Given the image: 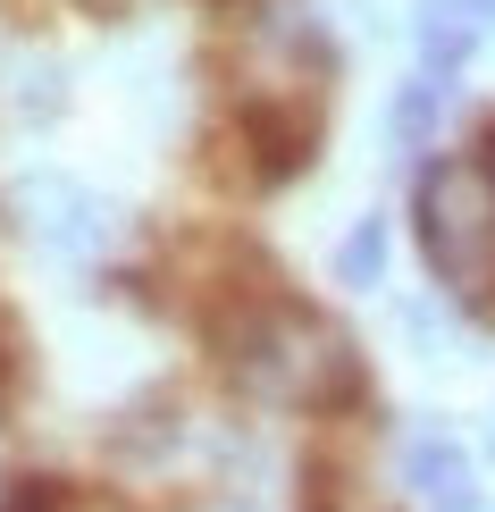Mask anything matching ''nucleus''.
<instances>
[{"mask_svg":"<svg viewBox=\"0 0 495 512\" xmlns=\"http://www.w3.org/2000/svg\"><path fill=\"white\" fill-rule=\"evenodd\" d=\"M445 110H454V76H412L395 93V110H386V135H395V152H428L437 143V126H445Z\"/></svg>","mask_w":495,"mask_h":512,"instance_id":"obj_6","label":"nucleus"},{"mask_svg":"<svg viewBox=\"0 0 495 512\" xmlns=\"http://www.w3.org/2000/svg\"><path fill=\"white\" fill-rule=\"evenodd\" d=\"M17 210H26V236L51 252V261H68V269H93L101 252H110L118 236V210L93 194V185H76V177H34L26 194H17Z\"/></svg>","mask_w":495,"mask_h":512,"instance_id":"obj_3","label":"nucleus"},{"mask_svg":"<svg viewBox=\"0 0 495 512\" xmlns=\"http://www.w3.org/2000/svg\"><path fill=\"white\" fill-rule=\"evenodd\" d=\"M420 68L428 76H462L470 68V51L487 42V17L470 9V0H420Z\"/></svg>","mask_w":495,"mask_h":512,"instance_id":"obj_5","label":"nucleus"},{"mask_svg":"<svg viewBox=\"0 0 495 512\" xmlns=\"http://www.w3.org/2000/svg\"><path fill=\"white\" fill-rule=\"evenodd\" d=\"M403 487L428 512H479V479H470V454L454 437H412L403 445Z\"/></svg>","mask_w":495,"mask_h":512,"instance_id":"obj_4","label":"nucleus"},{"mask_svg":"<svg viewBox=\"0 0 495 512\" xmlns=\"http://www.w3.org/2000/svg\"><path fill=\"white\" fill-rule=\"evenodd\" d=\"M412 219H420V252L437 269V286L462 294V303H487L495 294V160L454 152L420 168Z\"/></svg>","mask_w":495,"mask_h":512,"instance_id":"obj_2","label":"nucleus"},{"mask_svg":"<svg viewBox=\"0 0 495 512\" xmlns=\"http://www.w3.org/2000/svg\"><path fill=\"white\" fill-rule=\"evenodd\" d=\"M378 277H386V219H361L336 244V286H378Z\"/></svg>","mask_w":495,"mask_h":512,"instance_id":"obj_8","label":"nucleus"},{"mask_svg":"<svg viewBox=\"0 0 495 512\" xmlns=\"http://www.w3.org/2000/svg\"><path fill=\"white\" fill-rule=\"evenodd\" d=\"M470 9H479V17H487V26H495V0H470Z\"/></svg>","mask_w":495,"mask_h":512,"instance_id":"obj_10","label":"nucleus"},{"mask_svg":"<svg viewBox=\"0 0 495 512\" xmlns=\"http://www.w3.org/2000/svg\"><path fill=\"white\" fill-rule=\"evenodd\" d=\"M219 345H227V370L244 378L252 395H269V403H311V412H328V403L361 395L353 336L328 328V319L303 311V303H286V294L244 303L219 328Z\"/></svg>","mask_w":495,"mask_h":512,"instance_id":"obj_1","label":"nucleus"},{"mask_svg":"<svg viewBox=\"0 0 495 512\" xmlns=\"http://www.w3.org/2000/svg\"><path fill=\"white\" fill-rule=\"evenodd\" d=\"M0 110L26 118V126L59 118V110H68V93H59V68H51V59H9V68H0Z\"/></svg>","mask_w":495,"mask_h":512,"instance_id":"obj_7","label":"nucleus"},{"mask_svg":"<svg viewBox=\"0 0 495 512\" xmlns=\"http://www.w3.org/2000/svg\"><path fill=\"white\" fill-rule=\"evenodd\" d=\"M0 378H9V328H0Z\"/></svg>","mask_w":495,"mask_h":512,"instance_id":"obj_9","label":"nucleus"}]
</instances>
